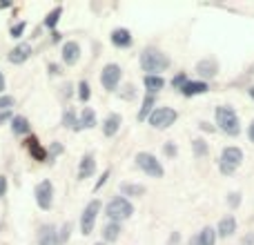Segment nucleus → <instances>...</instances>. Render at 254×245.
I'll return each mask as SVG.
<instances>
[{
    "instance_id": "1",
    "label": "nucleus",
    "mask_w": 254,
    "mask_h": 245,
    "mask_svg": "<svg viewBox=\"0 0 254 245\" xmlns=\"http://www.w3.org/2000/svg\"><path fill=\"white\" fill-rule=\"evenodd\" d=\"M140 67H143V71H147V76H161V71L170 67V58L158 49L149 47L140 54Z\"/></svg>"
},
{
    "instance_id": "2",
    "label": "nucleus",
    "mask_w": 254,
    "mask_h": 245,
    "mask_svg": "<svg viewBox=\"0 0 254 245\" xmlns=\"http://www.w3.org/2000/svg\"><path fill=\"white\" fill-rule=\"evenodd\" d=\"M216 125H219V129L223 131V134H228V136H239V131H241L239 116L230 105L216 107Z\"/></svg>"
},
{
    "instance_id": "3",
    "label": "nucleus",
    "mask_w": 254,
    "mask_h": 245,
    "mask_svg": "<svg viewBox=\"0 0 254 245\" xmlns=\"http://www.w3.org/2000/svg\"><path fill=\"white\" fill-rule=\"evenodd\" d=\"M105 214L110 216L112 221L121 223V221H127L131 214H134V205L127 201L125 196H114L105 207Z\"/></svg>"
},
{
    "instance_id": "4",
    "label": "nucleus",
    "mask_w": 254,
    "mask_h": 245,
    "mask_svg": "<svg viewBox=\"0 0 254 245\" xmlns=\"http://www.w3.org/2000/svg\"><path fill=\"white\" fill-rule=\"evenodd\" d=\"M243 163V152L239 147H225L221 152V158H219V170L223 172L225 176L234 174V172L241 167Z\"/></svg>"
},
{
    "instance_id": "5",
    "label": "nucleus",
    "mask_w": 254,
    "mask_h": 245,
    "mask_svg": "<svg viewBox=\"0 0 254 245\" xmlns=\"http://www.w3.org/2000/svg\"><path fill=\"white\" fill-rule=\"evenodd\" d=\"M136 165H138L147 176H152V179H163V174H165L161 161H156V156L149 154V152H138L136 154Z\"/></svg>"
},
{
    "instance_id": "6",
    "label": "nucleus",
    "mask_w": 254,
    "mask_h": 245,
    "mask_svg": "<svg viewBox=\"0 0 254 245\" xmlns=\"http://www.w3.org/2000/svg\"><path fill=\"white\" fill-rule=\"evenodd\" d=\"M176 119H179L176 110H172V107H156L154 114L149 116V122H152V127H156V129H167V127L174 125Z\"/></svg>"
},
{
    "instance_id": "7",
    "label": "nucleus",
    "mask_w": 254,
    "mask_h": 245,
    "mask_svg": "<svg viewBox=\"0 0 254 245\" xmlns=\"http://www.w3.org/2000/svg\"><path fill=\"white\" fill-rule=\"evenodd\" d=\"M34 196H36V203H38L40 210H52L54 205V185L52 181H40L34 189Z\"/></svg>"
},
{
    "instance_id": "8",
    "label": "nucleus",
    "mask_w": 254,
    "mask_h": 245,
    "mask_svg": "<svg viewBox=\"0 0 254 245\" xmlns=\"http://www.w3.org/2000/svg\"><path fill=\"white\" fill-rule=\"evenodd\" d=\"M98 212H101V201H92L83 210V216H80V232H83V237H87V234L94 232V225H96Z\"/></svg>"
},
{
    "instance_id": "9",
    "label": "nucleus",
    "mask_w": 254,
    "mask_h": 245,
    "mask_svg": "<svg viewBox=\"0 0 254 245\" xmlns=\"http://www.w3.org/2000/svg\"><path fill=\"white\" fill-rule=\"evenodd\" d=\"M121 76H123V69H121L116 62H110V65H105L101 71V85L107 92H114L121 83Z\"/></svg>"
},
{
    "instance_id": "10",
    "label": "nucleus",
    "mask_w": 254,
    "mask_h": 245,
    "mask_svg": "<svg viewBox=\"0 0 254 245\" xmlns=\"http://www.w3.org/2000/svg\"><path fill=\"white\" fill-rule=\"evenodd\" d=\"M80 58V45L74 43V40H67L63 45V62L65 65H76Z\"/></svg>"
},
{
    "instance_id": "11",
    "label": "nucleus",
    "mask_w": 254,
    "mask_h": 245,
    "mask_svg": "<svg viewBox=\"0 0 254 245\" xmlns=\"http://www.w3.org/2000/svg\"><path fill=\"white\" fill-rule=\"evenodd\" d=\"M38 245H61V241H58V232L54 225H43V228H40Z\"/></svg>"
},
{
    "instance_id": "12",
    "label": "nucleus",
    "mask_w": 254,
    "mask_h": 245,
    "mask_svg": "<svg viewBox=\"0 0 254 245\" xmlns=\"http://www.w3.org/2000/svg\"><path fill=\"white\" fill-rule=\"evenodd\" d=\"M112 43H114L116 47H121V49H127V47H131L134 38H131L129 29H123V27H119V29L112 31Z\"/></svg>"
},
{
    "instance_id": "13",
    "label": "nucleus",
    "mask_w": 254,
    "mask_h": 245,
    "mask_svg": "<svg viewBox=\"0 0 254 245\" xmlns=\"http://www.w3.org/2000/svg\"><path fill=\"white\" fill-rule=\"evenodd\" d=\"M94 172H96V158L92 156V154H87V156L80 158V165H78V179H89V176H94Z\"/></svg>"
},
{
    "instance_id": "14",
    "label": "nucleus",
    "mask_w": 254,
    "mask_h": 245,
    "mask_svg": "<svg viewBox=\"0 0 254 245\" xmlns=\"http://www.w3.org/2000/svg\"><path fill=\"white\" fill-rule=\"evenodd\" d=\"M29 56H31L29 45H18V47H13L11 54H9V62H11V65H22Z\"/></svg>"
},
{
    "instance_id": "15",
    "label": "nucleus",
    "mask_w": 254,
    "mask_h": 245,
    "mask_svg": "<svg viewBox=\"0 0 254 245\" xmlns=\"http://www.w3.org/2000/svg\"><path fill=\"white\" fill-rule=\"evenodd\" d=\"M121 125H123V119H121V114H110L103 122V134L107 136V138H112V136L116 134V131L121 129Z\"/></svg>"
},
{
    "instance_id": "16",
    "label": "nucleus",
    "mask_w": 254,
    "mask_h": 245,
    "mask_svg": "<svg viewBox=\"0 0 254 245\" xmlns=\"http://www.w3.org/2000/svg\"><path fill=\"white\" fill-rule=\"evenodd\" d=\"M207 89L210 87H207V83H203V80H188V85L181 89V94H183V96H198V94H205Z\"/></svg>"
},
{
    "instance_id": "17",
    "label": "nucleus",
    "mask_w": 254,
    "mask_h": 245,
    "mask_svg": "<svg viewBox=\"0 0 254 245\" xmlns=\"http://www.w3.org/2000/svg\"><path fill=\"white\" fill-rule=\"evenodd\" d=\"M234 232H237V219H234V216H225V219H221L216 234L223 237V239H228V237H232Z\"/></svg>"
},
{
    "instance_id": "18",
    "label": "nucleus",
    "mask_w": 254,
    "mask_h": 245,
    "mask_svg": "<svg viewBox=\"0 0 254 245\" xmlns=\"http://www.w3.org/2000/svg\"><path fill=\"white\" fill-rule=\"evenodd\" d=\"M96 127V112L92 107H85L80 112V119H78V129H92Z\"/></svg>"
},
{
    "instance_id": "19",
    "label": "nucleus",
    "mask_w": 254,
    "mask_h": 245,
    "mask_svg": "<svg viewBox=\"0 0 254 245\" xmlns=\"http://www.w3.org/2000/svg\"><path fill=\"white\" fill-rule=\"evenodd\" d=\"M154 110H156V98H154V94H145L143 107H140V112H138V121L149 119V116L154 114Z\"/></svg>"
},
{
    "instance_id": "20",
    "label": "nucleus",
    "mask_w": 254,
    "mask_h": 245,
    "mask_svg": "<svg viewBox=\"0 0 254 245\" xmlns=\"http://www.w3.org/2000/svg\"><path fill=\"white\" fill-rule=\"evenodd\" d=\"M196 71L203 78H214L216 71H219V65H216V61H201L196 65Z\"/></svg>"
},
{
    "instance_id": "21",
    "label": "nucleus",
    "mask_w": 254,
    "mask_h": 245,
    "mask_svg": "<svg viewBox=\"0 0 254 245\" xmlns=\"http://www.w3.org/2000/svg\"><path fill=\"white\" fill-rule=\"evenodd\" d=\"M11 129H13V134L22 136V134H29L31 125H29V121H27L25 116H13L11 119Z\"/></svg>"
},
{
    "instance_id": "22",
    "label": "nucleus",
    "mask_w": 254,
    "mask_h": 245,
    "mask_svg": "<svg viewBox=\"0 0 254 245\" xmlns=\"http://www.w3.org/2000/svg\"><path fill=\"white\" fill-rule=\"evenodd\" d=\"M27 149H29V154L36 158V161H40V163L47 161V152L40 147V143H38L36 138H29V140H27Z\"/></svg>"
},
{
    "instance_id": "23",
    "label": "nucleus",
    "mask_w": 254,
    "mask_h": 245,
    "mask_svg": "<svg viewBox=\"0 0 254 245\" xmlns=\"http://www.w3.org/2000/svg\"><path fill=\"white\" fill-rule=\"evenodd\" d=\"M119 237H121V223L112 221L110 225H105V228H103V241L112 243V241H116Z\"/></svg>"
},
{
    "instance_id": "24",
    "label": "nucleus",
    "mask_w": 254,
    "mask_h": 245,
    "mask_svg": "<svg viewBox=\"0 0 254 245\" xmlns=\"http://www.w3.org/2000/svg\"><path fill=\"white\" fill-rule=\"evenodd\" d=\"M145 87H147V94H156L163 89V85H165V80H163V76H145Z\"/></svg>"
},
{
    "instance_id": "25",
    "label": "nucleus",
    "mask_w": 254,
    "mask_h": 245,
    "mask_svg": "<svg viewBox=\"0 0 254 245\" xmlns=\"http://www.w3.org/2000/svg\"><path fill=\"white\" fill-rule=\"evenodd\" d=\"M194 243H196V245H214V243H216V230L203 228L201 234H198V239H196Z\"/></svg>"
},
{
    "instance_id": "26",
    "label": "nucleus",
    "mask_w": 254,
    "mask_h": 245,
    "mask_svg": "<svg viewBox=\"0 0 254 245\" xmlns=\"http://www.w3.org/2000/svg\"><path fill=\"white\" fill-rule=\"evenodd\" d=\"M61 16H63V7L58 4V7H54L52 11L45 16V27H47V29H56V25H58V20H61Z\"/></svg>"
},
{
    "instance_id": "27",
    "label": "nucleus",
    "mask_w": 254,
    "mask_h": 245,
    "mask_svg": "<svg viewBox=\"0 0 254 245\" xmlns=\"http://www.w3.org/2000/svg\"><path fill=\"white\" fill-rule=\"evenodd\" d=\"M121 194L123 196H143L145 187L143 185H134V183H121Z\"/></svg>"
},
{
    "instance_id": "28",
    "label": "nucleus",
    "mask_w": 254,
    "mask_h": 245,
    "mask_svg": "<svg viewBox=\"0 0 254 245\" xmlns=\"http://www.w3.org/2000/svg\"><path fill=\"white\" fill-rule=\"evenodd\" d=\"M63 127H69V129H76V131H78V121H76L74 110H67L65 114H63Z\"/></svg>"
},
{
    "instance_id": "29",
    "label": "nucleus",
    "mask_w": 254,
    "mask_h": 245,
    "mask_svg": "<svg viewBox=\"0 0 254 245\" xmlns=\"http://www.w3.org/2000/svg\"><path fill=\"white\" fill-rule=\"evenodd\" d=\"M192 147H194V154H196L198 158L201 156H205L207 154V143L203 138H196V140H192Z\"/></svg>"
},
{
    "instance_id": "30",
    "label": "nucleus",
    "mask_w": 254,
    "mask_h": 245,
    "mask_svg": "<svg viewBox=\"0 0 254 245\" xmlns=\"http://www.w3.org/2000/svg\"><path fill=\"white\" fill-rule=\"evenodd\" d=\"M89 96H92V92H89L87 80H80V83H78V98H80L83 103H87V101H89Z\"/></svg>"
},
{
    "instance_id": "31",
    "label": "nucleus",
    "mask_w": 254,
    "mask_h": 245,
    "mask_svg": "<svg viewBox=\"0 0 254 245\" xmlns=\"http://www.w3.org/2000/svg\"><path fill=\"white\" fill-rule=\"evenodd\" d=\"M185 85H188V76L181 71V74H176L174 78H172V87H176V89H183Z\"/></svg>"
},
{
    "instance_id": "32",
    "label": "nucleus",
    "mask_w": 254,
    "mask_h": 245,
    "mask_svg": "<svg viewBox=\"0 0 254 245\" xmlns=\"http://www.w3.org/2000/svg\"><path fill=\"white\" fill-rule=\"evenodd\" d=\"M69 234H71V225L65 223V225L61 228V232H58V241H61V243H67V241H69Z\"/></svg>"
},
{
    "instance_id": "33",
    "label": "nucleus",
    "mask_w": 254,
    "mask_h": 245,
    "mask_svg": "<svg viewBox=\"0 0 254 245\" xmlns=\"http://www.w3.org/2000/svg\"><path fill=\"white\" fill-rule=\"evenodd\" d=\"M13 96H0V112H9L13 107Z\"/></svg>"
},
{
    "instance_id": "34",
    "label": "nucleus",
    "mask_w": 254,
    "mask_h": 245,
    "mask_svg": "<svg viewBox=\"0 0 254 245\" xmlns=\"http://www.w3.org/2000/svg\"><path fill=\"white\" fill-rule=\"evenodd\" d=\"M25 22H18V25H13L11 27V38H20L22 36V31H25Z\"/></svg>"
},
{
    "instance_id": "35",
    "label": "nucleus",
    "mask_w": 254,
    "mask_h": 245,
    "mask_svg": "<svg viewBox=\"0 0 254 245\" xmlns=\"http://www.w3.org/2000/svg\"><path fill=\"white\" fill-rule=\"evenodd\" d=\"M228 203H230V207H237L239 203H241V194L232 192V194H230V198H228Z\"/></svg>"
},
{
    "instance_id": "36",
    "label": "nucleus",
    "mask_w": 254,
    "mask_h": 245,
    "mask_svg": "<svg viewBox=\"0 0 254 245\" xmlns=\"http://www.w3.org/2000/svg\"><path fill=\"white\" fill-rule=\"evenodd\" d=\"M107 179H110V170H105V172H103L101 181H98V183H96V187H94V189H96V192H98V189H101V187H103V185H105V183H107Z\"/></svg>"
},
{
    "instance_id": "37",
    "label": "nucleus",
    "mask_w": 254,
    "mask_h": 245,
    "mask_svg": "<svg viewBox=\"0 0 254 245\" xmlns=\"http://www.w3.org/2000/svg\"><path fill=\"white\" fill-rule=\"evenodd\" d=\"M176 152H179V149H176V145L172 143V140L170 143H165V154L167 156H176Z\"/></svg>"
},
{
    "instance_id": "38",
    "label": "nucleus",
    "mask_w": 254,
    "mask_h": 245,
    "mask_svg": "<svg viewBox=\"0 0 254 245\" xmlns=\"http://www.w3.org/2000/svg\"><path fill=\"white\" fill-rule=\"evenodd\" d=\"M7 194V176H0V198Z\"/></svg>"
},
{
    "instance_id": "39",
    "label": "nucleus",
    "mask_w": 254,
    "mask_h": 245,
    "mask_svg": "<svg viewBox=\"0 0 254 245\" xmlns=\"http://www.w3.org/2000/svg\"><path fill=\"white\" fill-rule=\"evenodd\" d=\"M241 245H254V232H248L246 237H243V241Z\"/></svg>"
},
{
    "instance_id": "40",
    "label": "nucleus",
    "mask_w": 254,
    "mask_h": 245,
    "mask_svg": "<svg viewBox=\"0 0 254 245\" xmlns=\"http://www.w3.org/2000/svg\"><path fill=\"white\" fill-rule=\"evenodd\" d=\"M63 152V145L61 143H54L52 145V156H56V154H61ZM52 156H49V161H52Z\"/></svg>"
},
{
    "instance_id": "41",
    "label": "nucleus",
    "mask_w": 254,
    "mask_h": 245,
    "mask_svg": "<svg viewBox=\"0 0 254 245\" xmlns=\"http://www.w3.org/2000/svg\"><path fill=\"white\" fill-rule=\"evenodd\" d=\"M179 232H174V234H172V237H170V245H179Z\"/></svg>"
},
{
    "instance_id": "42",
    "label": "nucleus",
    "mask_w": 254,
    "mask_h": 245,
    "mask_svg": "<svg viewBox=\"0 0 254 245\" xmlns=\"http://www.w3.org/2000/svg\"><path fill=\"white\" fill-rule=\"evenodd\" d=\"M248 136H250V140L254 143V121L250 122V127H248Z\"/></svg>"
},
{
    "instance_id": "43",
    "label": "nucleus",
    "mask_w": 254,
    "mask_h": 245,
    "mask_svg": "<svg viewBox=\"0 0 254 245\" xmlns=\"http://www.w3.org/2000/svg\"><path fill=\"white\" fill-rule=\"evenodd\" d=\"M201 129L203 131H214V127H212L210 122H201Z\"/></svg>"
},
{
    "instance_id": "44",
    "label": "nucleus",
    "mask_w": 254,
    "mask_h": 245,
    "mask_svg": "<svg viewBox=\"0 0 254 245\" xmlns=\"http://www.w3.org/2000/svg\"><path fill=\"white\" fill-rule=\"evenodd\" d=\"M4 92V76H2V71H0V94Z\"/></svg>"
},
{
    "instance_id": "45",
    "label": "nucleus",
    "mask_w": 254,
    "mask_h": 245,
    "mask_svg": "<svg viewBox=\"0 0 254 245\" xmlns=\"http://www.w3.org/2000/svg\"><path fill=\"white\" fill-rule=\"evenodd\" d=\"M7 119H9V112H2V114H0V122L7 121Z\"/></svg>"
},
{
    "instance_id": "46",
    "label": "nucleus",
    "mask_w": 254,
    "mask_h": 245,
    "mask_svg": "<svg viewBox=\"0 0 254 245\" xmlns=\"http://www.w3.org/2000/svg\"><path fill=\"white\" fill-rule=\"evenodd\" d=\"M250 96H252V98H254V87H252V89H250Z\"/></svg>"
},
{
    "instance_id": "47",
    "label": "nucleus",
    "mask_w": 254,
    "mask_h": 245,
    "mask_svg": "<svg viewBox=\"0 0 254 245\" xmlns=\"http://www.w3.org/2000/svg\"><path fill=\"white\" fill-rule=\"evenodd\" d=\"M96 245H103V243H96Z\"/></svg>"
}]
</instances>
